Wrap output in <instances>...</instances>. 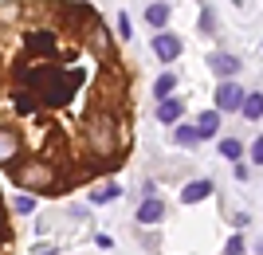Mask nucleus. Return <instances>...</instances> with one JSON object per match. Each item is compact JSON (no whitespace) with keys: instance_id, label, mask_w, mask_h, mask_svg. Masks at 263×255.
Segmentation results:
<instances>
[{"instance_id":"obj_1","label":"nucleus","mask_w":263,"mask_h":255,"mask_svg":"<svg viewBox=\"0 0 263 255\" xmlns=\"http://www.w3.org/2000/svg\"><path fill=\"white\" fill-rule=\"evenodd\" d=\"M79 71H63V67H20V87L32 90L47 106H63L79 87Z\"/></svg>"},{"instance_id":"obj_2","label":"nucleus","mask_w":263,"mask_h":255,"mask_svg":"<svg viewBox=\"0 0 263 255\" xmlns=\"http://www.w3.org/2000/svg\"><path fill=\"white\" fill-rule=\"evenodd\" d=\"M87 145L99 157H114L122 149V122L110 110H95L87 118Z\"/></svg>"},{"instance_id":"obj_3","label":"nucleus","mask_w":263,"mask_h":255,"mask_svg":"<svg viewBox=\"0 0 263 255\" xmlns=\"http://www.w3.org/2000/svg\"><path fill=\"white\" fill-rule=\"evenodd\" d=\"M12 181H16L20 189H28V192H47V189H55V185H59L55 165H51V161H44V157L24 161V165H12Z\"/></svg>"},{"instance_id":"obj_4","label":"nucleus","mask_w":263,"mask_h":255,"mask_svg":"<svg viewBox=\"0 0 263 255\" xmlns=\"http://www.w3.org/2000/svg\"><path fill=\"white\" fill-rule=\"evenodd\" d=\"M243 99H248V90H243L240 83H232V79L216 87V110L220 114H236L243 106Z\"/></svg>"},{"instance_id":"obj_5","label":"nucleus","mask_w":263,"mask_h":255,"mask_svg":"<svg viewBox=\"0 0 263 255\" xmlns=\"http://www.w3.org/2000/svg\"><path fill=\"white\" fill-rule=\"evenodd\" d=\"M209 71L220 79V83H228V79H236V71H240V55H232V51H212Z\"/></svg>"},{"instance_id":"obj_6","label":"nucleus","mask_w":263,"mask_h":255,"mask_svg":"<svg viewBox=\"0 0 263 255\" xmlns=\"http://www.w3.org/2000/svg\"><path fill=\"white\" fill-rule=\"evenodd\" d=\"M181 51H185V47H181V40H177L173 32H157V35H154V55L161 59V63L181 59Z\"/></svg>"},{"instance_id":"obj_7","label":"nucleus","mask_w":263,"mask_h":255,"mask_svg":"<svg viewBox=\"0 0 263 255\" xmlns=\"http://www.w3.org/2000/svg\"><path fill=\"white\" fill-rule=\"evenodd\" d=\"M165 220V200L161 197H145L142 204H138V224H161Z\"/></svg>"},{"instance_id":"obj_8","label":"nucleus","mask_w":263,"mask_h":255,"mask_svg":"<svg viewBox=\"0 0 263 255\" xmlns=\"http://www.w3.org/2000/svg\"><path fill=\"white\" fill-rule=\"evenodd\" d=\"M87 47H90V51H95L99 59H106V55H110V32L102 28L99 20H90V32H87Z\"/></svg>"},{"instance_id":"obj_9","label":"nucleus","mask_w":263,"mask_h":255,"mask_svg":"<svg viewBox=\"0 0 263 255\" xmlns=\"http://www.w3.org/2000/svg\"><path fill=\"white\" fill-rule=\"evenodd\" d=\"M51 47H55L51 32H28L24 35V51L28 55H51Z\"/></svg>"},{"instance_id":"obj_10","label":"nucleus","mask_w":263,"mask_h":255,"mask_svg":"<svg viewBox=\"0 0 263 255\" xmlns=\"http://www.w3.org/2000/svg\"><path fill=\"white\" fill-rule=\"evenodd\" d=\"M212 197V181L204 177V181H189L185 189H181V200L185 204H200V200H209Z\"/></svg>"},{"instance_id":"obj_11","label":"nucleus","mask_w":263,"mask_h":255,"mask_svg":"<svg viewBox=\"0 0 263 255\" xmlns=\"http://www.w3.org/2000/svg\"><path fill=\"white\" fill-rule=\"evenodd\" d=\"M157 118H161L165 126H177L181 118H185V102H181V99H165V102H157Z\"/></svg>"},{"instance_id":"obj_12","label":"nucleus","mask_w":263,"mask_h":255,"mask_svg":"<svg viewBox=\"0 0 263 255\" xmlns=\"http://www.w3.org/2000/svg\"><path fill=\"white\" fill-rule=\"evenodd\" d=\"M16 153H20V138H16V130L0 126V165H8Z\"/></svg>"},{"instance_id":"obj_13","label":"nucleus","mask_w":263,"mask_h":255,"mask_svg":"<svg viewBox=\"0 0 263 255\" xmlns=\"http://www.w3.org/2000/svg\"><path fill=\"white\" fill-rule=\"evenodd\" d=\"M197 142H200L197 122H177V126H173V145H181V149H193Z\"/></svg>"},{"instance_id":"obj_14","label":"nucleus","mask_w":263,"mask_h":255,"mask_svg":"<svg viewBox=\"0 0 263 255\" xmlns=\"http://www.w3.org/2000/svg\"><path fill=\"white\" fill-rule=\"evenodd\" d=\"M197 133H200V142H209V138H216V133H220V110H216V106L197 118Z\"/></svg>"},{"instance_id":"obj_15","label":"nucleus","mask_w":263,"mask_h":255,"mask_svg":"<svg viewBox=\"0 0 263 255\" xmlns=\"http://www.w3.org/2000/svg\"><path fill=\"white\" fill-rule=\"evenodd\" d=\"M169 16H173V8H169L165 0H157V4H149V8H145V24H149V28H157V32H165Z\"/></svg>"},{"instance_id":"obj_16","label":"nucleus","mask_w":263,"mask_h":255,"mask_svg":"<svg viewBox=\"0 0 263 255\" xmlns=\"http://www.w3.org/2000/svg\"><path fill=\"white\" fill-rule=\"evenodd\" d=\"M240 114L248 118V122H259V118H263V94H259V90H248V99H243Z\"/></svg>"},{"instance_id":"obj_17","label":"nucleus","mask_w":263,"mask_h":255,"mask_svg":"<svg viewBox=\"0 0 263 255\" xmlns=\"http://www.w3.org/2000/svg\"><path fill=\"white\" fill-rule=\"evenodd\" d=\"M12 106H16V114H32L35 110V106H40V99H35V94H32V90H16V94H12Z\"/></svg>"},{"instance_id":"obj_18","label":"nucleus","mask_w":263,"mask_h":255,"mask_svg":"<svg viewBox=\"0 0 263 255\" xmlns=\"http://www.w3.org/2000/svg\"><path fill=\"white\" fill-rule=\"evenodd\" d=\"M122 189L114 185V181H106V185H99V189L90 192V204H110V200H118Z\"/></svg>"},{"instance_id":"obj_19","label":"nucleus","mask_w":263,"mask_h":255,"mask_svg":"<svg viewBox=\"0 0 263 255\" xmlns=\"http://www.w3.org/2000/svg\"><path fill=\"white\" fill-rule=\"evenodd\" d=\"M173 90H177V75H173V71H165V75H157V83H154V94H157V99H169V94H173Z\"/></svg>"},{"instance_id":"obj_20","label":"nucleus","mask_w":263,"mask_h":255,"mask_svg":"<svg viewBox=\"0 0 263 255\" xmlns=\"http://www.w3.org/2000/svg\"><path fill=\"white\" fill-rule=\"evenodd\" d=\"M220 157H228L232 165L243 157V145H240V138H220Z\"/></svg>"},{"instance_id":"obj_21","label":"nucleus","mask_w":263,"mask_h":255,"mask_svg":"<svg viewBox=\"0 0 263 255\" xmlns=\"http://www.w3.org/2000/svg\"><path fill=\"white\" fill-rule=\"evenodd\" d=\"M200 32H204V35H212V32H216V12H212V8H204V12H200Z\"/></svg>"},{"instance_id":"obj_22","label":"nucleus","mask_w":263,"mask_h":255,"mask_svg":"<svg viewBox=\"0 0 263 255\" xmlns=\"http://www.w3.org/2000/svg\"><path fill=\"white\" fill-rule=\"evenodd\" d=\"M224 255H243V240L240 236H232L228 244H224Z\"/></svg>"},{"instance_id":"obj_23","label":"nucleus","mask_w":263,"mask_h":255,"mask_svg":"<svg viewBox=\"0 0 263 255\" xmlns=\"http://www.w3.org/2000/svg\"><path fill=\"white\" fill-rule=\"evenodd\" d=\"M248 157H252L255 165H263V138H255V142H252V149H248Z\"/></svg>"},{"instance_id":"obj_24","label":"nucleus","mask_w":263,"mask_h":255,"mask_svg":"<svg viewBox=\"0 0 263 255\" xmlns=\"http://www.w3.org/2000/svg\"><path fill=\"white\" fill-rule=\"evenodd\" d=\"M32 208H35V200H32V197H16V212H20V216H28Z\"/></svg>"},{"instance_id":"obj_25","label":"nucleus","mask_w":263,"mask_h":255,"mask_svg":"<svg viewBox=\"0 0 263 255\" xmlns=\"http://www.w3.org/2000/svg\"><path fill=\"white\" fill-rule=\"evenodd\" d=\"M16 16H20V8H12V4H8V8H0V20H4V24L16 20Z\"/></svg>"},{"instance_id":"obj_26","label":"nucleus","mask_w":263,"mask_h":255,"mask_svg":"<svg viewBox=\"0 0 263 255\" xmlns=\"http://www.w3.org/2000/svg\"><path fill=\"white\" fill-rule=\"evenodd\" d=\"M248 173H252V169L243 165V161H236V181H248Z\"/></svg>"},{"instance_id":"obj_27","label":"nucleus","mask_w":263,"mask_h":255,"mask_svg":"<svg viewBox=\"0 0 263 255\" xmlns=\"http://www.w3.org/2000/svg\"><path fill=\"white\" fill-rule=\"evenodd\" d=\"M255 251H259V255H263V240H259V244H255Z\"/></svg>"},{"instance_id":"obj_28","label":"nucleus","mask_w":263,"mask_h":255,"mask_svg":"<svg viewBox=\"0 0 263 255\" xmlns=\"http://www.w3.org/2000/svg\"><path fill=\"white\" fill-rule=\"evenodd\" d=\"M0 228H4V208H0Z\"/></svg>"}]
</instances>
